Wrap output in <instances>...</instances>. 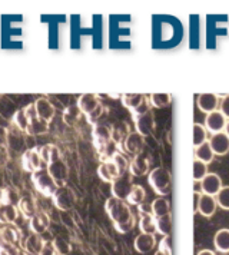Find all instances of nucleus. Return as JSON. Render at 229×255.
I'll list each match as a JSON object with an SVG mask.
<instances>
[{
	"mask_svg": "<svg viewBox=\"0 0 229 255\" xmlns=\"http://www.w3.org/2000/svg\"><path fill=\"white\" fill-rule=\"evenodd\" d=\"M148 182L149 185L152 186L153 192H156L159 197H166L171 194L172 176L166 168L158 166L152 169L148 174Z\"/></svg>",
	"mask_w": 229,
	"mask_h": 255,
	"instance_id": "1",
	"label": "nucleus"
},
{
	"mask_svg": "<svg viewBox=\"0 0 229 255\" xmlns=\"http://www.w3.org/2000/svg\"><path fill=\"white\" fill-rule=\"evenodd\" d=\"M105 211L109 215V218L114 221V224L126 222V221H129L133 217L132 211L129 208V204L126 201L117 199V198L114 197H111L106 199Z\"/></svg>",
	"mask_w": 229,
	"mask_h": 255,
	"instance_id": "2",
	"label": "nucleus"
},
{
	"mask_svg": "<svg viewBox=\"0 0 229 255\" xmlns=\"http://www.w3.org/2000/svg\"><path fill=\"white\" fill-rule=\"evenodd\" d=\"M32 182H33L34 188L37 192H40L45 197H53V194L56 192L59 188L55 179L52 178V175L49 174L47 168H42L39 171H36L32 174Z\"/></svg>",
	"mask_w": 229,
	"mask_h": 255,
	"instance_id": "3",
	"label": "nucleus"
},
{
	"mask_svg": "<svg viewBox=\"0 0 229 255\" xmlns=\"http://www.w3.org/2000/svg\"><path fill=\"white\" fill-rule=\"evenodd\" d=\"M53 205L60 211H70L75 207L76 204V195L73 192L72 188H69L68 185L59 186L56 189V192L52 197Z\"/></svg>",
	"mask_w": 229,
	"mask_h": 255,
	"instance_id": "4",
	"label": "nucleus"
},
{
	"mask_svg": "<svg viewBox=\"0 0 229 255\" xmlns=\"http://www.w3.org/2000/svg\"><path fill=\"white\" fill-rule=\"evenodd\" d=\"M20 230L14 224L0 225V248L9 251L20 243Z\"/></svg>",
	"mask_w": 229,
	"mask_h": 255,
	"instance_id": "5",
	"label": "nucleus"
},
{
	"mask_svg": "<svg viewBox=\"0 0 229 255\" xmlns=\"http://www.w3.org/2000/svg\"><path fill=\"white\" fill-rule=\"evenodd\" d=\"M111 191H112V197L117 198V199H122L126 201V198L129 195V192L132 191V186H133V181H132V175L127 176V175H120L119 178H116L114 182L111 184Z\"/></svg>",
	"mask_w": 229,
	"mask_h": 255,
	"instance_id": "6",
	"label": "nucleus"
},
{
	"mask_svg": "<svg viewBox=\"0 0 229 255\" xmlns=\"http://www.w3.org/2000/svg\"><path fill=\"white\" fill-rule=\"evenodd\" d=\"M42 163H43V161H42V158H40V153H39L37 146H36V148H30V149L23 152L22 166L26 172L33 174L36 171L42 169V168H43Z\"/></svg>",
	"mask_w": 229,
	"mask_h": 255,
	"instance_id": "7",
	"label": "nucleus"
},
{
	"mask_svg": "<svg viewBox=\"0 0 229 255\" xmlns=\"http://www.w3.org/2000/svg\"><path fill=\"white\" fill-rule=\"evenodd\" d=\"M150 159L146 153H139L136 156H133V159L129 162V174L132 176H145L150 171Z\"/></svg>",
	"mask_w": 229,
	"mask_h": 255,
	"instance_id": "8",
	"label": "nucleus"
},
{
	"mask_svg": "<svg viewBox=\"0 0 229 255\" xmlns=\"http://www.w3.org/2000/svg\"><path fill=\"white\" fill-rule=\"evenodd\" d=\"M46 168H47L49 174L52 175V178L55 179V182H56L57 185H66V181H68L69 178V168L62 158L55 161V162L49 163Z\"/></svg>",
	"mask_w": 229,
	"mask_h": 255,
	"instance_id": "9",
	"label": "nucleus"
},
{
	"mask_svg": "<svg viewBox=\"0 0 229 255\" xmlns=\"http://www.w3.org/2000/svg\"><path fill=\"white\" fill-rule=\"evenodd\" d=\"M92 139H93V145L98 149H101L106 143H109L112 140V128L105 125V124H98L93 127L92 130Z\"/></svg>",
	"mask_w": 229,
	"mask_h": 255,
	"instance_id": "10",
	"label": "nucleus"
},
{
	"mask_svg": "<svg viewBox=\"0 0 229 255\" xmlns=\"http://www.w3.org/2000/svg\"><path fill=\"white\" fill-rule=\"evenodd\" d=\"M123 143V149L127 153L136 156L139 153H142V149L145 146V136H142L140 133H137L136 130L135 132H129L127 136L125 138V140L122 142ZM122 146V145H120ZM119 146V148H120Z\"/></svg>",
	"mask_w": 229,
	"mask_h": 255,
	"instance_id": "11",
	"label": "nucleus"
},
{
	"mask_svg": "<svg viewBox=\"0 0 229 255\" xmlns=\"http://www.w3.org/2000/svg\"><path fill=\"white\" fill-rule=\"evenodd\" d=\"M133 122H135V130L137 133H140L145 138L152 135V132L155 129V116H153L152 111H149L145 115L133 118Z\"/></svg>",
	"mask_w": 229,
	"mask_h": 255,
	"instance_id": "12",
	"label": "nucleus"
},
{
	"mask_svg": "<svg viewBox=\"0 0 229 255\" xmlns=\"http://www.w3.org/2000/svg\"><path fill=\"white\" fill-rule=\"evenodd\" d=\"M227 118L224 116V114L218 109L214 111L211 114H208L205 118V128L208 132L211 133H218V132H224L225 125H227Z\"/></svg>",
	"mask_w": 229,
	"mask_h": 255,
	"instance_id": "13",
	"label": "nucleus"
},
{
	"mask_svg": "<svg viewBox=\"0 0 229 255\" xmlns=\"http://www.w3.org/2000/svg\"><path fill=\"white\" fill-rule=\"evenodd\" d=\"M199 184H201V191H202V194L212 195V197H217V194L221 191V188L224 186L222 185L221 176L218 174H214V172H209Z\"/></svg>",
	"mask_w": 229,
	"mask_h": 255,
	"instance_id": "14",
	"label": "nucleus"
},
{
	"mask_svg": "<svg viewBox=\"0 0 229 255\" xmlns=\"http://www.w3.org/2000/svg\"><path fill=\"white\" fill-rule=\"evenodd\" d=\"M196 105L201 112L204 114H211L214 111H218L219 108V98L215 93H201L196 98Z\"/></svg>",
	"mask_w": 229,
	"mask_h": 255,
	"instance_id": "15",
	"label": "nucleus"
},
{
	"mask_svg": "<svg viewBox=\"0 0 229 255\" xmlns=\"http://www.w3.org/2000/svg\"><path fill=\"white\" fill-rule=\"evenodd\" d=\"M209 143L211 148L215 155L224 156L229 152V136L225 132H218V133H212V136L209 138Z\"/></svg>",
	"mask_w": 229,
	"mask_h": 255,
	"instance_id": "16",
	"label": "nucleus"
},
{
	"mask_svg": "<svg viewBox=\"0 0 229 255\" xmlns=\"http://www.w3.org/2000/svg\"><path fill=\"white\" fill-rule=\"evenodd\" d=\"M135 251L142 255L149 254L155 247H156V238L153 234H139L136 238H135Z\"/></svg>",
	"mask_w": 229,
	"mask_h": 255,
	"instance_id": "17",
	"label": "nucleus"
},
{
	"mask_svg": "<svg viewBox=\"0 0 229 255\" xmlns=\"http://www.w3.org/2000/svg\"><path fill=\"white\" fill-rule=\"evenodd\" d=\"M218 209V202L217 198L212 197V195H206L201 192V197H199V204H198V209L196 212H199L202 217L205 218H211Z\"/></svg>",
	"mask_w": 229,
	"mask_h": 255,
	"instance_id": "18",
	"label": "nucleus"
},
{
	"mask_svg": "<svg viewBox=\"0 0 229 255\" xmlns=\"http://www.w3.org/2000/svg\"><path fill=\"white\" fill-rule=\"evenodd\" d=\"M34 104V108H36V114L37 116L42 119V121H45V122H50L52 119H53V116L56 114V109H55V106L53 104L49 101V99H46V98H39Z\"/></svg>",
	"mask_w": 229,
	"mask_h": 255,
	"instance_id": "19",
	"label": "nucleus"
},
{
	"mask_svg": "<svg viewBox=\"0 0 229 255\" xmlns=\"http://www.w3.org/2000/svg\"><path fill=\"white\" fill-rule=\"evenodd\" d=\"M29 227H30V231L33 234L42 235L50 227V217L43 211H37V214L34 215L33 218L29 220Z\"/></svg>",
	"mask_w": 229,
	"mask_h": 255,
	"instance_id": "20",
	"label": "nucleus"
},
{
	"mask_svg": "<svg viewBox=\"0 0 229 255\" xmlns=\"http://www.w3.org/2000/svg\"><path fill=\"white\" fill-rule=\"evenodd\" d=\"M76 105L79 106L82 114L85 116H88L101 105V102H99L98 95H95V93H83V95H80L79 96L78 104Z\"/></svg>",
	"mask_w": 229,
	"mask_h": 255,
	"instance_id": "21",
	"label": "nucleus"
},
{
	"mask_svg": "<svg viewBox=\"0 0 229 255\" xmlns=\"http://www.w3.org/2000/svg\"><path fill=\"white\" fill-rule=\"evenodd\" d=\"M45 240L42 238V235L39 234H30L22 244V248L29 255H39V253L42 251L43 245H45Z\"/></svg>",
	"mask_w": 229,
	"mask_h": 255,
	"instance_id": "22",
	"label": "nucleus"
},
{
	"mask_svg": "<svg viewBox=\"0 0 229 255\" xmlns=\"http://www.w3.org/2000/svg\"><path fill=\"white\" fill-rule=\"evenodd\" d=\"M98 176L102 179L103 182L112 184L116 178L120 176V174H119L117 166L112 161H109V162H102L99 165V168H98Z\"/></svg>",
	"mask_w": 229,
	"mask_h": 255,
	"instance_id": "23",
	"label": "nucleus"
},
{
	"mask_svg": "<svg viewBox=\"0 0 229 255\" xmlns=\"http://www.w3.org/2000/svg\"><path fill=\"white\" fill-rule=\"evenodd\" d=\"M17 208H19V212L22 214L26 220L33 218L34 215L37 214L36 199H34L32 195H29V194H27V195H23V197L20 198V202H19Z\"/></svg>",
	"mask_w": 229,
	"mask_h": 255,
	"instance_id": "24",
	"label": "nucleus"
},
{
	"mask_svg": "<svg viewBox=\"0 0 229 255\" xmlns=\"http://www.w3.org/2000/svg\"><path fill=\"white\" fill-rule=\"evenodd\" d=\"M37 149H39L40 158H42V161H43L46 166L49 163L55 162V161L62 158L60 149L57 148L56 145H53V143H46V145H42V146H37Z\"/></svg>",
	"mask_w": 229,
	"mask_h": 255,
	"instance_id": "25",
	"label": "nucleus"
},
{
	"mask_svg": "<svg viewBox=\"0 0 229 255\" xmlns=\"http://www.w3.org/2000/svg\"><path fill=\"white\" fill-rule=\"evenodd\" d=\"M140 218L137 221L139 230L142 234H156V218L152 215V212H139Z\"/></svg>",
	"mask_w": 229,
	"mask_h": 255,
	"instance_id": "26",
	"label": "nucleus"
},
{
	"mask_svg": "<svg viewBox=\"0 0 229 255\" xmlns=\"http://www.w3.org/2000/svg\"><path fill=\"white\" fill-rule=\"evenodd\" d=\"M150 212L155 218H159L163 215L171 214V202L165 197H159L152 201L150 204Z\"/></svg>",
	"mask_w": 229,
	"mask_h": 255,
	"instance_id": "27",
	"label": "nucleus"
},
{
	"mask_svg": "<svg viewBox=\"0 0 229 255\" xmlns=\"http://www.w3.org/2000/svg\"><path fill=\"white\" fill-rule=\"evenodd\" d=\"M214 245L218 253L222 254H228L229 253V230L228 228H222L215 234L214 237Z\"/></svg>",
	"mask_w": 229,
	"mask_h": 255,
	"instance_id": "28",
	"label": "nucleus"
},
{
	"mask_svg": "<svg viewBox=\"0 0 229 255\" xmlns=\"http://www.w3.org/2000/svg\"><path fill=\"white\" fill-rule=\"evenodd\" d=\"M0 195H1L3 205H13V207H17L19 202H20V198H22L19 191L16 188H13V186H4L0 191Z\"/></svg>",
	"mask_w": 229,
	"mask_h": 255,
	"instance_id": "29",
	"label": "nucleus"
},
{
	"mask_svg": "<svg viewBox=\"0 0 229 255\" xmlns=\"http://www.w3.org/2000/svg\"><path fill=\"white\" fill-rule=\"evenodd\" d=\"M47 130H49V124L42 121L39 116H36L29 121V127L26 129V133L32 135V136H37V135H43Z\"/></svg>",
	"mask_w": 229,
	"mask_h": 255,
	"instance_id": "30",
	"label": "nucleus"
},
{
	"mask_svg": "<svg viewBox=\"0 0 229 255\" xmlns=\"http://www.w3.org/2000/svg\"><path fill=\"white\" fill-rule=\"evenodd\" d=\"M146 199V192H145V188L142 185H136L133 184L132 186V191L129 192V195L126 198V202L129 205H135V207H139L145 202Z\"/></svg>",
	"mask_w": 229,
	"mask_h": 255,
	"instance_id": "31",
	"label": "nucleus"
},
{
	"mask_svg": "<svg viewBox=\"0 0 229 255\" xmlns=\"http://www.w3.org/2000/svg\"><path fill=\"white\" fill-rule=\"evenodd\" d=\"M214 158H215V153L211 148L209 140H206L202 145L195 148V159H199V161L205 163H211L214 161Z\"/></svg>",
	"mask_w": 229,
	"mask_h": 255,
	"instance_id": "32",
	"label": "nucleus"
},
{
	"mask_svg": "<svg viewBox=\"0 0 229 255\" xmlns=\"http://www.w3.org/2000/svg\"><path fill=\"white\" fill-rule=\"evenodd\" d=\"M19 217V208L13 205H1L0 207V225L14 224Z\"/></svg>",
	"mask_w": 229,
	"mask_h": 255,
	"instance_id": "33",
	"label": "nucleus"
},
{
	"mask_svg": "<svg viewBox=\"0 0 229 255\" xmlns=\"http://www.w3.org/2000/svg\"><path fill=\"white\" fill-rule=\"evenodd\" d=\"M117 152H119V145L112 139L109 143L102 146L101 149H98V156H99L101 162H109V161H112V158Z\"/></svg>",
	"mask_w": 229,
	"mask_h": 255,
	"instance_id": "34",
	"label": "nucleus"
},
{
	"mask_svg": "<svg viewBox=\"0 0 229 255\" xmlns=\"http://www.w3.org/2000/svg\"><path fill=\"white\" fill-rule=\"evenodd\" d=\"M82 111L79 109L78 105H72V106H68L63 112V122L68 125V127H75L79 119L82 118Z\"/></svg>",
	"mask_w": 229,
	"mask_h": 255,
	"instance_id": "35",
	"label": "nucleus"
},
{
	"mask_svg": "<svg viewBox=\"0 0 229 255\" xmlns=\"http://www.w3.org/2000/svg\"><path fill=\"white\" fill-rule=\"evenodd\" d=\"M145 99H146V96L142 95V93H123L122 95V104H123L125 108L129 109V112L136 109Z\"/></svg>",
	"mask_w": 229,
	"mask_h": 255,
	"instance_id": "36",
	"label": "nucleus"
},
{
	"mask_svg": "<svg viewBox=\"0 0 229 255\" xmlns=\"http://www.w3.org/2000/svg\"><path fill=\"white\" fill-rule=\"evenodd\" d=\"M172 96L169 93H152L149 96V102L150 106L156 108V109H163L166 108L168 105L171 104Z\"/></svg>",
	"mask_w": 229,
	"mask_h": 255,
	"instance_id": "37",
	"label": "nucleus"
},
{
	"mask_svg": "<svg viewBox=\"0 0 229 255\" xmlns=\"http://www.w3.org/2000/svg\"><path fill=\"white\" fill-rule=\"evenodd\" d=\"M156 232L160 234L162 237L165 235H171L172 232V214L163 215L156 218Z\"/></svg>",
	"mask_w": 229,
	"mask_h": 255,
	"instance_id": "38",
	"label": "nucleus"
},
{
	"mask_svg": "<svg viewBox=\"0 0 229 255\" xmlns=\"http://www.w3.org/2000/svg\"><path fill=\"white\" fill-rule=\"evenodd\" d=\"M192 139H194V146H199V145H202L204 142L208 140V130H206L205 125H202V124H194V136H192Z\"/></svg>",
	"mask_w": 229,
	"mask_h": 255,
	"instance_id": "39",
	"label": "nucleus"
},
{
	"mask_svg": "<svg viewBox=\"0 0 229 255\" xmlns=\"http://www.w3.org/2000/svg\"><path fill=\"white\" fill-rule=\"evenodd\" d=\"M208 174H209L208 172V163L202 162L199 159H195L194 166H192V175H194L195 182H201Z\"/></svg>",
	"mask_w": 229,
	"mask_h": 255,
	"instance_id": "40",
	"label": "nucleus"
},
{
	"mask_svg": "<svg viewBox=\"0 0 229 255\" xmlns=\"http://www.w3.org/2000/svg\"><path fill=\"white\" fill-rule=\"evenodd\" d=\"M11 121H13V124L17 127V129H20V130H24L26 132V129L29 127V118L26 115V112H24V109H19V111H16L14 112V115L11 118Z\"/></svg>",
	"mask_w": 229,
	"mask_h": 255,
	"instance_id": "41",
	"label": "nucleus"
},
{
	"mask_svg": "<svg viewBox=\"0 0 229 255\" xmlns=\"http://www.w3.org/2000/svg\"><path fill=\"white\" fill-rule=\"evenodd\" d=\"M52 244H53V247H55V250H56L57 255H69L70 254V251H72L70 243L66 241L65 238H62V237L53 238Z\"/></svg>",
	"mask_w": 229,
	"mask_h": 255,
	"instance_id": "42",
	"label": "nucleus"
},
{
	"mask_svg": "<svg viewBox=\"0 0 229 255\" xmlns=\"http://www.w3.org/2000/svg\"><path fill=\"white\" fill-rule=\"evenodd\" d=\"M215 198H217L218 207H221V208L225 209V211H229V185L222 186Z\"/></svg>",
	"mask_w": 229,
	"mask_h": 255,
	"instance_id": "43",
	"label": "nucleus"
},
{
	"mask_svg": "<svg viewBox=\"0 0 229 255\" xmlns=\"http://www.w3.org/2000/svg\"><path fill=\"white\" fill-rule=\"evenodd\" d=\"M112 162L117 166L119 174L120 175H125L126 172L129 171V161L126 159L125 155H122V152H117V153L114 155V158H112Z\"/></svg>",
	"mask_w": 229,
	"mask_h": 255,
	"instance_id": "44",
	"label": "nucleus"
},
{
	"mask_svg": "<svg viewBox=\"0 0 229 255\" xmlns=\"http://www.w3.org/2000/svg\"><path fill=\"white\" fill-rule=\"evenodd\" d=\"M114 230L119 232V234H127V232H130L135 227H136V218H135V215H133L129 221L122 222V224H114Z\"/></svg>",
	"mask_w": 229,
	"mask_h": 255,
	"instance_id": "45",
	"label": "nucleus"
},
{
	"mask_svg": "<svg viewBox=\"0 0 229 255\" xmlns=\"http://www.w3.org/2000/svg\"><path fill=\"white\" fill-rule=\"evenodd\" d=\"M103 112H105V108H103V105L101 104L98 108H96V109H95V111H93V112H92V114H89V115L86 116V121H88L91 125L95 127V125H98V124H99V119L102 118Z\"/></svg>",
	"mask_w": 229,
	"mask_h": 255,
	"instance_id": "46",
	"label": "nucleus"
},
{
	"mask_svg": "<svg viewBox=\"0 0 229 255\" xmlns=\"http://www.w3.org/2000/svg\"><path fill=\"white\" fill-rule=\"evenodd\" d=\"M159 251L166 253V254L172 255V237L171 235H165L162 237V240L159 241Z\"/></svg>",
	"mask_w": 229,
	"mask_h": 255,
	"instance_id": "47",
	"label": "nucleus"
},
{
	"mask_svg": "<svg viewBox=\"0 0 229 255\" xmlns=\"http://www.w3.org/2000/svg\"><path fill=\"white\" fill-rule=\"evenodd\" d=\"M149 111H150V102H149V99H145L142 104L137 106L136 109H133L130 114L133 118H136V116H140V115H145V114H148Z\"/></svg>",
	"mask_w": 229,
	"mask_h": 255,
	"instance_id": "48",
	"label": "nucleus"
},
{
	"mask_svg": "<svg viewBox=\"0 0 229 255\" xmlns=\"http://www.w3.org/2000/svg\"><path fill=\"white\" fill-rule=\"evenodd\" d=\"M219 111L224 114V116L229 119V95L227 96H224V99L221 101V104H219Z\"/></svg>",
	"mask_w": 229,
	"mask_h": 255,
	"instance_id": "49",
	"label": "nucleus"
},
{
	"mask_svg": "<svg viewBox=\"0 0 229 255\" xmlns=\"http://www.w3.org/2000/svg\"><path fill=\"white\" fill-rule=\"evenodd\" d=\"M39 255H57L56 250H55L52 241H46L43 248H42V251L39 253Z\"/></svg>",
	"mask_w": 229,
	"mask_h": 255,
	"instance_id": "50",
	"label": "nucleus"
},
{
	"mask_svg": "<svg viewBox=\"0 0 229 255\" xmlns=\"http://www.w3.org/2000/svg\"><path fill=\"white\" fill-rule=\"evenodd\" d=\"M9 161V149L7 146H0V166H4Z\"/></svg>",
	"mask_w": 229,
	"mask_h": 255,
	"instance_id": "51",
	"label": "nucleus"
},
{
	"mask_svg": "<svg viewBox=\"0 0 229 255\" xmlns=\"http://www.w3.org/2000/svg\"><path fill=\"white\" fill-rule=\"evenodd\" d=\"M9 140V130L4 127H0V146H7Z\"/></svg>",
	"mask_w": 229,
	"mask_h": 255,
	"instance_id": "52",
	"label": "nucleus"
},
{
	"mask_svg": "<svg viewBox=\"0 0 229 255\" xmlns=\"http://www.w3.org/2000/svg\"><path fill=\"white\" fill-rule=\"evenodd\" d=\"M9 254L10 255H29L24 250H23L22 247H19V245H16V247H13L11 250H9Z\"/></svg>",
	"mask_w": 229,
	"mask_h": 255,
	"instance_id": "53",
	"label": "nucleus"
},
{
	"mask_svg": "<svg viewBox=\"0 0 229 255\" xmlns=\"http://www.w3.org/2000/svg\"><path fill=\"white\" fill-rule=\"evenodd\" d=\"M199 197H201V192H194V212H196L198 209V204H199Z\"/></svg>",
	"mask_w": 229,
	"mask_h": 255,
	"instance_id": "54",
	"label": "nucleus"
},
{
	"mask_svg": "<svg viewBox=\"0 0 229 255\" xmlns=\"http://www.w3.org/2000/svg\"><path fill=\"white\" fill-rule=\"evenodd\" d=\"M196 255H217L212 250H202V251H199Z\"/></svg>",
	"mask_w": 229,
	"mask_h": 255,
	"instance_id": "55",
	"label": "nucleus"
},
{
	"mask_svg": "<svg viewBox=\"0 0 229 255\" xmlns=\"http://www.w3.org/2000/svg\"><path fill=\"white\" fill-rule=\"evenodd\" d=\"M224 132H225V133H227V135L229 136V119L227 121V125H225V129H224Z\"/></svg>",
	"mask_w": 229,
	"mask_h": 255,
	"instance_id": "56",
	"label": "nucleus"
},
{
	"mask_svg": "<svg viewBox=\"0 0 229 255\" xmlns=\"http://www.w3.org/2000/svg\"><path fill=\"white\" fill-rule=\"evenodd\" d=\"M0 255H10V254H9V251H6V250H1V248H0Z\"/></svg>",
	"mask_w": 229,
	"mask_h": 255,
	"instance_id": "57",
	"label": "nucleus"
},
{
	"mask_svg": "<svg viewBox=\"0 0 229 255\" xmlns=\"http://www.w3.org/2000/svg\"><path fill=\"white\" fill-rule=\"evenodd\" d=\"M155 255H169V254H166V253H162V251H159V250H158V251H156V254Z\"/></svg>",
	"mask_w": 229,
	"mask_h": 255,
	"instance_id": "58",
	"label": "nucleus"
},
{
	"mask_svg": "<svg viewBox=\"0 0 229 255\" xmlns=\"http://www.w3.org/2000/svg\"><path fill=\"white\" fill-rule=\"evenodd\" d=\"M3 205V202H1V195H0V207Z\"/></svg>",
	"mask_w": 229,
	"mask_h": 255,
	"instance_id": "59",
	"label": "nucleus"
},
{
	"mask_svg": "<svg viewBox=\"0 0 229 255\" xmlns=\"http://www.w3.org/2000/svg\"><path fill=\"white\" fill-rule=\"evenodd\" d=\"M0 96H1V95H0Z\"/></svg>",
	"mask_w": 229,
	"mask_h": 255,
	"instance_id": "60",
	"label": "nucleus"
}]
</instances>
